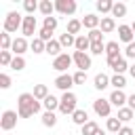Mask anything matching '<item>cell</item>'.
Masks as SVG:
<instances>
[{
  "label": "cell",
  "instance_id": "d4e9b609",
  "mask_svg": "<svg viewBox=\"0 0 135 135\" xmlns=\"http://www.w3.org/2000/svg\"><path fill=\"white\" fill-rule=\"evenodd\" d=\"M133 116H135V112H133L129 105L120 108V110H118V114H116V118H118L122 124H124V122H131V120H133Z\"/></svg>",
  "mask_w": 135,
  "mask_h": 135
},
{
  "label": "cell",
  "instance_id": "5bb4252c",
  "mask_svg": "<svg viewBox=\"0 0 135 135\" xmlns=\"http://www.w3.org/2000/svg\"><path fill=\"white\" fill-rule=\"evenodd\" d=\"M108 99H110V103H112V105H116V108L120 110V108H124V103H127L129 95H124V91H116V89H114V91L110 93V97H108Z\"/></svg>",
  "mask_w": 135,
  "mask_h": 135
},
{
  "label": "cell",
  "instance_id": "bcb514c9",
  "mask_svg": "<svg viewBox=\"0 0 135 135\" xmlns=\"http://www.w3.org/2000/svg\"><path fill=\"white\" fill-rule=\"evenodd\" d=\"M118 135H135V131H133L131 127H127V124H124V127L118 131Z\"/></svg>",
  "mask_w": 135,
  "mask_h": 135
},
{
  "label": "cell",
  "instance_id": "b9f144b4",
  "mask_svg": "<svg viewBox=\"0 0 135 135\" xmlns=\"http://www.w3.org/2000/svg\"><path fill=\"white\" fill-rule=\"evenodd\" d=\"M38 38L44 40V42H51V40H53V32L46 30V27H40V30H38Z\"/></svg>",
  "mask_w": 135,
  "mask_h": 135
},
{
  "label": "cell",
  "instance_id": "ac0fdd59",
  "mask_svg": "<svg viewBox=\"0 0 135 135\" xmlns=\"http://www.w3.org/2000/svg\"><path fill=\"white\" fill-rule=\"evenodd\" d=\"M72 122L74 124H78V127H84L86 122H89V114H86V110H76L74 114H72Z\"/></svg>",
  "mask_w": 135,
  "mask_h": 135
},
{
  "label": "cell",
  "instance_id": "c3c4849f",
  "mask_svg": "<svg viewBox=\"0 0 135 135\" xmlns=\"http://www.w3.org/2000/svg\"><path fill=\"white\" fill-rule=\"evenodd\" d=\"M129 74H131V78H135V63L129 65Z\"/></svg>",
  "mask_w": 135,
  "mask_h": 135
},
{
  "label": "cell",
  "instance_id": "30bf717a",
  "mask_svg": "<svg viewBox=\"0 0 135 135\" xmlns=\"http://www.w3.org/2000/svg\"><path fill=\"white\" fill-rule=\"evenodd\" d=\"M55 11L59 15H74L76 13V2L74 0H55Z\"/></svg>",
  "mask_w": 135,
  "mask_h": 135
},
{
  "label": "cell",
  "instance_id": "9c48e42d",
  "mask_svg": "<svg viewBox=\"0 0 135 135\" xmlns=\"http://www.w3.org/2000/svg\"><path fill=\"white\" fill-rule=\"evenodd\" d=\"M108 65L114 70V74H124L129 70V63H127V57L120 55V57H112V59H105Z\"/></svg>",
  "mask_w": 135,
  "mask_h": 135
},
{
  "label": "cell",
  "instance_id": "7a4b0ae2",
  "mask_svg": "<svg viewBox=\"0 0 135 135\" xmlns=\"http://www.w3.org/2000/svg\"><path fill=\"white\" fill-rule=\"evenodd\" d=\"M76 103H78V97L72 93V91H68V93H63L61 95V103H59V112L61 114H65V116H72L78 108H76Z\"/></svg>",
  "mask_w": 135,
  "mask_h": 135
},
{
  "label": "cell",
  "instance_id": "f907efd6",
  "mask_svg": "<svg viewBox=\"0 0 135 135\" xmlns=\"http://www.w3.org/2000/svg\"><path fill=\"white\" fill-rule=\"evenodd\" d=\"M131 30H133V34H135V21H133V23H131Z\"/></svg>",
  "mask_w": 135,
  "mask_h": 135
},
{
  "label": "cell",
  "instance_id": "4dcf8cb0",
  "mask_svg": "<svg viewBox=\"0 0 135 135\" xmlns=\"http://www.w3.org/2000/svg\"><path fill=\"white\" fill-rule=\"evenodd\" d=\"M13 46V38L8 32H0V51H11Z\"/></svg>",
  "mask_w": 135,
  "mask_h": 135
},
{
  "label": "cell",
  "instance_id": "ab89813d",
  "mask_svg": "<svg viewBox=\"0 0 135 135\" xmlns=\"http://www.w3.org/2000/svg\"><path fill=\"white\" fill-rule=\"evenodd\" d=\"M57 17H44V21H42V27H46V30H51V32H55L57 30Z\"/></svg>",
  "mask_w": 135,
  "mask_h": 135
},
{
  "label": "cell",
  "instance_id": "3957f363",
  "mask_svg": "<svg viewBox=\"0 0 135 135\" xmlns=\"http://www.w3.org/2000/svg\"><path fill=\"white\" fill-rule=\"evenodd\" d=\"M21 25H23V17H21L17 11H11V13H6V17H4L2 32H8V34H13V32L21 30Z\"/></svg>",
  "mask_w": 135,
  "mask_h": 135
},
{
  "label": "cell",
  "instance_id": "1f68e13d",
  "mask_svg": "<svg viewBox=\"0 0 135 135\" xmlns=\"http://www.w3.org/2000/svg\"><path fill=\"white\" fill-rule=\"evenodd\" d=\"M97 11L101 13V15H105V13H112V8H114V2L112 0H97Z\"/></svg>",
  "mask_w": 135,
  "mask_h": 135
},
{
  "label": "cell",
  "instance_id": "e0dca14e",
  "mask_svg": "<svg viewBox=\"0 0 135 135\" xmlns=\"http://www.w3.org/2000/svg\"><path fill=\"white\" fill-rule=\"evenodd\" d=\"M74 49L80 51V53H86V51L91 49V40H89V36H86V34L76 36V44H74Z\"/></svg>",
  "mask_w": 135,
  "mask_h": 135
},
{
  "label": "cell",
  "instance_id": "4fadbf2b",
  "mask_svg": "<svg viewBox=\"0 0 135 135\" xmlns=\"http://www.w3.org/2000/svg\"><path fill=\"white\" fill-rule=\"evenodd\" d=\"M118 40H120V42H124V44H131V42H135V34H133L131 25H127V23L118 25Z\"/></svg>",
  "mask_w": 135,
  "mask_h": 135
},
{
  "label": "cell",
  "instance_id": "ee69618b",
  "mask_svg": "<svg viewBox=\"0 0 135 135\" xmlns=\"http://www.w3.org/2000/svg\"><path fill=\"white\" fill-rule=\"evenodd\" d=\"M124 57H127V59H135V42L127 44V49H124Z\"/></svg>",
  "mask_w": 135,
  "mask_h": 135
},
{
  "label": "cell",
  "instance_id": "4316f807",
  "mask_svg": "<svg viewBox=\"0 0 135 135\" xmlns=\"http://www.w3.org/2000/svg\"><path fill=\"white\" fill-rule=\"evenodd\" d=\"M57 40H59L61 49H70V46H74V44H76V36H72V34H68V32H63Z\"/></svg>",
  "mask_w": 135,
  "mask_h": 135
},
{
  "label": "cell",
  "instance_id": "8992f818",
  "mask_svg": "<svg viewBox=\"0 0 135 135\" xmlns=\"http://www.w3.org/2000/svg\"><path fill=\"white\" fill-rule=\"evenodd\" d=\"M72 63H74L72 55L61 53L59 57H55V59H53V70H57V72H61V74H68V68H70Z\"/></svg>",
  "mask_w": 135,
  "mask_h": 135
},
{
  "label": "cell",
  "instance_id": "277c9868",
  "mask_svg": "<svg viewBox=\"0 0 135 135\" xmlns=\"http://www.w3.org/2000/svg\"><path fill=\"white\" fill-rule=\"evenodd\" d=\"M17 118H19V114L15 110H4L2 116H0V129L2 131H13L17 127Z\"/></svg>",
  "mask_w": 135,
  "mask_h": 135
},
{
  "label": "cell",
  "instance_id": "2e32d148",
  "mask_svg": "<svg viewBox=\"0 0 135 135\" xmlns=\"http://www.w3.org/2000/svg\"><path fill=\"white\" fill-rule=\"evenodd\" d=\"M122 127H124V124H122L116 116H110V118L105 120V129H108V133H110V135H118V131H120Z\"/></svg>",
  "mask_w": 135,
  "mask_h": 135
},
{
  "label": "cell",
  "instance_id": "836d02e7",
  "mask_svg": "<svg viewBox=\"0 0 135 135\" xmlns=\"http://www.w3.org/2000/svg\"><path fill=\"white\" fill-rule=\"evenodd\" d=\"M127 15V4L124 2H114V8L110 13V17H124Z\"/></svg>",
  "mask_w": 135,
  "mask_h": 135
},
{
  "label": "cell",
  "instance_id": "d6a6232c",
  "mask_svg": "<svg viewBox=\"0 0 135 135\" xmlns=\"http://www.w3.org/2000/svg\"><path fill=\"white\" fill-rule=\"evenodd\" d=\"M42 124H44L46 129H53V127L57 124V116H55V112H44V114H42Z\"/></svg>",
  "mask_w": 135,
  "mask_h": 135
},
{
  "label": "cell",
  "instance_id": "d590c367",
  "mask_svg": "<svg viewBox=\"0 0 135 135\" xmlns=\"http://www.w3.org/2000/svg\"><path fill=\"white\" fill-rule=\"evenodd\" d=\"M23 8H25L27 15H34L40 8V2H36V0H23Z\"/></svg>",
  "mask_w": 135,
  "mask_h": 135
},
{
  "label": "cell",
  "instance_id": "603a6c76",
  "mask_svg": "<svg viewBox=\"0 0 135 135\" xmlns=\"http://www.w3.org/2000/svg\"><path fill=\"white\" fill-rule=\"evenodd\" d=\"M32 95L38 99V101H44L51 93H49V86L46 84H34V91H32Z\"/></svg>",
  "mask_w": 135,
  "mask_h": 135
},
{
  "label": "cell",
  "instance_id": "7402d4cb",
  "mask_svg": "<svg viewBox=\"0 0 135 135\" xmlns=\"http://www.w3.org/2000/svg\"><path fill=\"white\" fill-rule=\"evenodd\" d=\"M93 86H95L97 91H103V89H108V86H110V78H108L105 74H101V72H99V74L93 78Z\"/></svg>",
  "mask_w": 135,
  "mask_h": 135
},
{
  "label": "cell",
  "instance_id": "9a60e30c",
  "mask_svg": "<svg viewBox=\"0 0 135 135\" xmlns=\"http://www.w3.org/2000/svg\"><path fill=\"white\" fill-rule=\"evenodd\" d=\"M99 23H101V17H97L95 13H86V15L82 17V27H86L89 32H91V30H97Z\"/></svg>",
  "mask_w": 135,
  "mask_h": 135
},
{
  "label": "cell",
  "instance_id": "681fc988",
  "mask_svg": "<svg viewBox=\"0 0 135 135\" xmlns=\"http://www.w3.org/2000/svg\"><path fill=\"white\" fill-rule=\"evenodd\" d=\"M95 135H105V131H101V129H99V131H97Z\"/></svg>",
  "mask_w": 135,
  "mask_h": 135
},
{
  "label": "cell",
  "instance_id": "8d00e7d4",
  "mask_svg": "<svg viewBox=\"0 0 135 135\" xmlns=\"http://www.w3.org/2000/svg\"><path fill=\"white\" fill-rule=\"evenodd\" d=\"M13 53L11 51H0V65H4V68H11V63H13Z\"/></svg>",
  "mask_w": 135,
  "mask_h": 135
},
{
  "label": "cell",
  "instance_id": "5b68a950",
  "mask_svg": "<svg viewBox=\"0 0 135 135\" xmlns=\"http://www.w3.org/2000/svg\"><path fill=\"white\" fill-rule=\"evenodd\" d=\"M93 112H95L97 116H101V118H110V112H112L110 99H103V97L95 99V101H93Z\"/></svg>",
  "mask_w": 135,
  "mask_h": 135
},
{
  "label": "cell",
  "instance_id": "f1b7e54d",
  "mask_svg": "<svg viewBox=\"0 0 135 135\" xmlns=\"http://www.w3.org/2000/svg\"><path fill=\"white\" fill-rule=\"evenodd\" d=\"M46 53H49L53 59H55V57H59V55H61V44H59V40H55V38H53L51 42H46Z\"/></svg>",
  "mask_w": 135,
  "mask_h": 135
},
{
  "label": "cell",
  "instance_id": "ffe728a7",
  "mask_svg": "<svg viewBox=\"0 0 135 135\" xmlns=\"http://www.w3.org/2000/svg\"><path fill=\"white\" fill-rule=\"evenodd\" d=\"M80 30H82V19H70V21H68V27H65L68 34L80 36Z\"/></svg>",
  "mask_w": 135,
  "mask_h": 135
},
{
  "label": "cell",
  "instance_id": "cb8c5ba5",
  "mask_svg": "<svg viewBox=\"0 0 135 135\" xmlns=\"http://www.w3.org/2000/svg\"><path fill=\"white\" fill-rule=\"evenodd\" d=\"M59 103H61V99H57L55 95H49V97L42 101V108H44L46 112H55V110H59Z\"/></svg>",
  "mask_w": 135,
  "mask_h": 135
},
{
  "label": "cell",
  "instance_id": "484cf974",
  "mask_svg": "<svg viewBox=\"0 0 135 135\" xmlns=\"http://www.w3.org/2000/svg\"><path fill=\"white\" fill-rule=\"evenodd\" d=\"M44 17H53V13H55V2H51V0H40V8H38Z\"/></svg>",
  "mask_w": 135,
  "mask_h": 135
},
{
  "label": "cell",
  "instance_id": "7dc6e473",
  "mask_svg": "<svg viewBox=\"0 0 135 135\" xmlns=\"http://www.w3.org/2000/svg\"><path fill=\"white\" fill-rule=\"evenodd\" d=\"M127 105H129V108L135 112V93H131V95H129V99H127Z\"/></svg>",
  "mask_w": 135,
  "mask_h": 135
},
{
  "label": "cell",
  "instance_id": "74e56055",
  "mask_svg": "<svg viewBox=\"0 0 135 135\" xmlns=\"http://www.w3.org/2000/svg\"><path fill=\"white\" fill-rule=\"evenodd\" d=\"M11 70L13 72H21V70H25V59L23 57H13V63H11Z\"/></svg>",
  "mask_w": 135,
  "mask_h": 135
},
{
  "label": "cell",
  "instance_id": "ba28073f",
  "mask_svg": "<svg viewBox=\"0 0 135 135\" xmlns=\"http://www.w3.org/2000/svg\"><path fill=\"white\" fill-rule=\"evenodd\" d=\"M72 59H74V65H76L80 72H86V70L91 68V55H89V53L74 51V53H72Z\"/></svg>",
  "mask_w": 135,
  "mask_h": 135
},
{
  "label": "cell",
  "instance_id": "f6af8a7d",
  "mask_svg": "<svg viewBox=\"0 0 135 135\" xmlns=\"http://www.w3.org/2000/svg\"><path fill=\"white\" fill-rule=\"evenodd\" d=\"M11 86V76L8 74H0V89H8Z\"/></svg>",
  "mask_w": 135,
  "mask_h": 135
},
{
  "label": "cell",
  "instance_id": "7bdbcfd3",
  "mask_svg": "<svg viewBox=\"0 0 135 135\" xmlns=\"http://www.w3.org/2000/svg\"><path fill=\"white\" fill-rule=\"evenodd\" d=\"M72 76H74V84H84V82H86V72H80V70H78V72L72 74Z\"/></svg>",
  "mask_w": 135,
  "mask_h": 135
},
{
  "label": "cell",
  "instance_id": "8fae6325",
  "mask_svg": "<svg viewBox=\"0 0 135 135\" xmlns=\"http://www.w3.org/2000/svg\"><path fill=\"white\" fill-rule=\"evenodd\" d=\"M55 86H57L59 91L68 93V91L74 86V76H72V74H59V76L55 78Z\"/></svg>",
  "mask_w": 135,
  "mask_h": 135
},
{
  "label": "cell",
  "instance_id": "e575fe53",
  "mask_svg": "<svg viewBox=\"0 0 135 135\" xmlns=\"http://www.w3.org/2000/svg\"><path fill=\"white\" fill-rule=\"evenodd\" d=\"M80 131H82V135H95V133L99 131V124H97L95 120H89L84 127H80Z\"/></svg>",
  "mask_w": 135,
  "mask_h": 135
},
{
  "label": "cell",
  "instance_id": "d6986e66",
  "mask_svg": "<svg viewBox=\"0 0 135 135\" xmlns=\"http://www.w3.org/2000/svg\"><path fill=\"white\" fill-rule=\"evenodd\" d=\"M99 30H101L103 34H110V32H114V30H116V21H114V17H101Z\"/></svg>",
  "mask_w": 135,
  "mask_h": 135
},
{
  "label": "cell",
  "instance_id": "83f0119b",
  "mask_svg": "<svg viewBox=\"0 0 135 135\" xmlns=\"http://www.w3.org/2000/svg\"><path fill=\"white\" fill-rule=\"evenodd\" d=\"M30 49H32L36 55H40V53H46V42H44V40H40V38L36 36V38H32V42H30Z\"/></svg>",
  "mask_w": 135,
  "mask_h": 135
},
{
  "label": "cell",
  "instance_id": "f546056e",
  "mask_svg": "<svg viewBox=\"0 0 135 135\" xmlns=\"http://www.w3.org/2000/svg\"><path fill=\"white\" fill-rule=\"evenodd\" d=\"M110 84H112L116 91H122V89L127 86V78H124V74H114V76L110 78Z\"/></svg>",
  "mask_w": 135,
  "mask_h": 135
},
{
  "label": "cell",
  "instance_id": "44dd1931",
  "mask_svg": "<svg viewBox=\"0 0 135 135\" xmlns=\"http://www.w3.org/2000/svg\"><path fill=\"white\" fill-rule=\"evenodd\" d=\"M112 57H120V46L116 40L105 42V59H112Z\"/></svg>",
  "mask_w": 135,
  "mask_h": 135
},
{
  "label": "cell",
  "instance_id": "7c38bea8",
  "mask_svg": "<svg viewBox=\"0 0 135 135\" xmlns=\"http://www.w3.org/2000/svg\"><path fill=\"white\" fill-rule=\"evenodd\" d=\"M27 49H30V42H27V38L19 36V38H15V40H13L11 53H13V55H17V57H23V53H25Z\"/></svg>",
  "mask_w": 135,
  "mask_h": 135
},
{
  "label": "cell",
  "instance_id": "f35d334b",
  "mask_svg": "<svg viewBox=\"0 0 135 135\" xmlns=\"http://www.w3.org/2000/svg\"><path fill=\"white\" fill-rule=\"evenodd\" d=\"M89 53H91V55H101V53H105V42H91Z\"/></svg>",
  "mask_w": 135,
  "mask_h": 135
},
{
  "label": "cell",
  "instance_id": "60d3db41",
  "mask_svg": "<svg viewBox=\"0 0 135 135\" xmlns=\"http://www.w3.org/2000/svg\"><path fill=\"white\" fill-rule=\"evenodd\" d=\"M86 36H89V40H91V42H103V32H101L99 27H97V30H91Z\"/></svg>",
  "mask_w": 135,
  "mask_h": 135
},
{
  "label": "cell",
  "instance_id": "52a82bcc",
  "mask_svg": "<svg viewBox=\"0 0 135 135\" xmlns=\"http://www.w3.org/2000/svg\"><path fill=\"white\" fill-rule=\"evenodd\" d=\"M36 30H38L36 17H34V15H25V17H23V25H21V36H23V38H30V36L36 34Z\"/></svg>",
  "mask_w": 135,
  "mask_h": 135
},
{
  "label": "cell",
  "instance_id": "6da1fadb",
  "mask_svg": "<svg viewBox=\"0 0 135 135\" xmlns=\"http://www.w3.org/2000/svg\"><path fill=\"white\" fill-rule=\"evenodd\" d=\"M42 110V101H38L32 93H21L17 97V114L19 118H32Z\"/></svg>",
  "mask_w": 135,
  "mask_h": 135
}]
</instances>
